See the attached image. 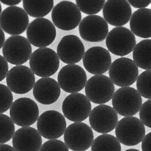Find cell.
<instances>
[{"label": "cell", "mask_w": 151, "mask_h": 151, "mask_svg": "<svg viewBox=\"0 0 151 151\" xmlns=\"http://www.w3.org/2000/svg\"><path fill=\"white\" fill-rule=\"evenodd\" d=\"M151 133H148L144 137L142 140V151H151L150 145H151Z\"/></svg>", "instance_id": "36"}, {"label": "cell", "mask_w": 151, "mask_h": 151, "mask_svg": "<svg viewBox=\"0 0 151 151\" xmlns=\"http://www.w3.org/2000/svg\"><path fill=\"white\" fill-rule=\"evenodd\" d=\"M84 68L95 76L102 75L109 70L111 64L109 52L101 47H93L88 49L83 56Z\"/></svg>", "instance_id": "19"}, {"label": "cell", "mask_w": 151, "mask_h": 151, "mask_svg": "<svg viewBox=\"0 0 151 151\" xmlns=\"http://www.w3.org/2000/svg\"><path fill=\"white\" fill-rule=\"evenodd\" d=\"M109 78L114 84L121 87H129L136 82L139 76L138 67L133 60L121 57L111 63Z\"/></svg>", "instance_id": "8"}, {"label": "cell", "mask_w": 151, "mask_h": 151, "mask_svg": "<svg viewBox=\"0 0 151 151\" xmlns=\"http://www.w3.org/2000/svg\"><path fill=\"white\" fill-rule=\"evenodd\" d=\"M29 66L34 74L42 78H48L55 74L60 66V59L50 48H38L29 58Z\"/></svg>", "instance_id": "1"}, {"label": "cell", "mask_w": 151, "mask_h": 151, "mask_svg": "<svg viewBox=\"0 0 151 151\" xmlns=\"http://www.w3.org/2000/svg\"><path fill=\"white\" fill-rule=\"evenodd\" d=\"M92 106L88 98L81 93H71L63 101L62 112L67 119L81 122L89 117Z\"/></svg>", "instance_id": "14"}, {"label": "cell", "mask_w": 151, "mask_h": 151, "mask_svg": "<svg viewBox=\"0 0 151 151\" xmlns=\"http://www.w3.org/2000/svg\"><path fill=\"white\" fill-rule=\"evenodd\" d=\"M130 5L137 9H144L148 6L151 3V1L146 0H140V1H128Z\"/></svg>", "instance_id": "35"}, {"label": "cell", "mask_w": 151, "mask_h": 151, "mask_svg": "<svg viewBox=\"0 0 151 151\" xmlns=\"http://www.w3.org/2000/svg\"><path fill=\"white\" fill-rule=\"evenodd\" d=\"M139 151V150H136V149H129V150H126V151Z\"/></svg>", "instance_id": "40"}, {"label": "cell", "mask_w": 151, "mask_h": 151, "mask_svg": "<svg viewBox=\"0 0 151 151\" xmlns=\"http://www.w3.org/2000/svg\"><path fill=\"white\" fill-rule=\"evenodd\" d=\"M115 132L120 143L126 146H134L142 142L145 136V129L139 118L125 117L118 122Z\"/></svg>", "instance_id": "3"}, {"label": "cell", "mask_w": 151, "mask_h": 151, "mask_svg": "<svg viewBox=\"0 0 151 151\" xmlns=\"http://www.w3.org/2000/svg\"><path fill=\"white\" fill-rule=\"evenodd\" d=\"M26 35L30 44L38 48H47L55 40L56 29L52 22L46 18H36L28 25Z\"/></svg>", "instance_id": "5"}, {"label": "cell", "mask_w": 151, "mask_h": 151, "mask_svg": "<svg viewBox=\"0 0 151 151\" xmlns=\"http://www.w3.org/2000/svg\"><path fill=\"white\" fill-rule=\"evenodd\" d=\"M57 80L60 88L70 93L82 91L87 81L84 70L77 65H67L63 67L58 73Z\"/></svg>", "instance_id": "15"}, {"label": "cell", "mask_w": 151, "mask_h": 151, "mask_svg": "<svg viewBox=\"0 0 151 151\" xmlns=\"http://www.w3.org/2000/svg\"><path fill=\"white\" fill-rule=\"evenodd\" d=\"M54 1H23L24 10L29 16L40 18L47 15L53 9Z\"/></svg>", "instance_id": "26"}, {"label": "cell", "mask_w": 151, "mask_h": 151, "mask_svg": "<svg viewBox=\"0 0 151 151\" xmlns=\"http://www.w3.org/2000/svg\"><path fill=\"white\" fill-rule=\"evenodd\" d=\"M113 108L124 117L135 115L142 105V98L137 90L131 87L117 89L112 97Z\"/></svg>", "instance_id": "2"}, {"label": "cell", "mask_w": 151, "mask_h": 151, "mask_svg": "<svg viewBox=\"0 0 151 151\" xmlns=\"http://www.w3.org/2000/svg\"><path fill=\"white\" fill-rule=\"evenodd\" d=\"M91 151H121V145L115 137L105 134L99 135L93 140Z\"/></svg>", "instance_id": "27"}, {"label": "cell", "mask_w": 151, "mask_h": 151, "mask_svg": "<svg viewBox=\"0 0 151 151\" xmlns=\"http://www.w3.org/2000/svg\"><path fill=\"white\" fill-rule=\"evenodd\" d=\"M37 129L42 137L57 140L62 137L66 129L65 118L56 110L46 111L38 118Z\"/></svg>", "instance_id": "10"}, {"label": "cell", "mask_w": 151, "mask_h": 151, "mask_svg": "<svg viewBox=\"0 0 151 151\" xmlns=\"http://www.w3.org/2000/svg\"><path fill=\"white\" fill-rule=\"evenodd\" d=\"M5 41V36L4 31L0 27V49L3 47Z\"/></svg>", "instance_id": "39"}, {"label": "cell", "mask_w": 151, "mask_h": 151, "mask_svg": "<svg viewBox=\"0 0 151 151\" xmlns=\"http://www.w3.org/2000/svg\"><path fill=\"white\" fill-rule=\"evenodd\" d=\"M140 120L144 125L151 128V100H148L142 104L139 110Z\"/></svg>", "instance_id": "33"}, {"label": "cell", "mask_w": 151, "mask_h": 151, "mask_svg": "<svg viewBox=\"0 0 151 151\" xmlns=\"http://www.w3.org/2000/svg\"><path fill=\"white\" fill-rule=\"evenodd\" d=\"M151 9H140L131 15L130 21L131 31L134 35L144 39L150 38Z\"/></svg>", "instance_id": "24"}, {"label": "cell", "mask_w": 151, "mask_h": 151, "mask_svg": "<svg viewBox=\"0 0 151 151\" xmlns=\"http://www.w3.org/2000/svg\"><path fill=\"white\" fill-rule=\"evenodd\" d=\"M0 151H15L14 148L7 144H0Z\"/></svg>", "instance_id": "38"}, {"label": "cell", "mask_w": 151, "mask_h": 151, "mask_svg": "<svg viewBox=\"0 0 151 151\" xmlns=\"http://www.w3.org/2000/svg\"><path fill=\"white\" fill-rule=\"evenodd\" d=\"M2 53L7 62L17 66L21 65L29 60L32 55V47L26 37L13 36L5 41Z\"/></svg>", "instance_id": "9"}, {"label": "cell", "mask_w": 151, "mask_h": 151, "mask_svg": "<svg viewBox=\"0 0 151 151\" xmlns=\"http://www.w3.org/2000/svg\"><path fill=\"white\" fill-rule=\"evenodd\" d=\"M1 12H2V6H1V2H0V15L1 14Z\"/></svg>", "instance_id": "41"}, {"label": "cell", "mask_w": 151, "mask_h": 151, "mask_svg": "<svg viewBox=\"0 0 151 151\" xmlns=\"http://www.w3.org/2000/svg\"><path fill=\"white\" fill-rule=\"evenodd\" d=\"M104 19L110 25L122 27L130 19L132 9L127 1H107L103 8Z\"/></svg>", "instance_id": "21"}, {"label": "cell", "mask_w": 151, "mask_h": 151, "mask_svg": "<svg viewBox=\"0 0 151 151\" xmlns=\"http://www.w3.org/2000/svg\"><path fill=\"white\" fill-rule=\"evenodd\" d=\"M94 135L92 129L83 122L70 124L64 133V140L68 148L73 151H84L93 143Z\"/></svg>", "instance_id": "6"}, {"label": "cell", "mask_w": 151, "mask_h": 151, "mask_svg": "<svg viewBox=\"0 0 151 151\" xmlns=\"http://www.w3.org/2000/svg\"><path fill=\"white\" fill-rule=\"evenodd\" d=\"M151 70H145L137 76V91L140 96L150 100L151 99Z\"/></svg>", "instance_id": "29"}, {"label": "cell", "mask_w": 151, "mask_h": 151, "mask_svg": "<svg viewBox=\"0 0 151 151\" xmlns=\"http://www.w3.org/2000/svg\"><path fill=\"white\" fill-rule=\"evenodd\" d=\"M151 39H145L136 44L133 50L134 62L137 67L151 70Z\"/></svg>", "instance_id": "25"}, {"label": "cell", "mask_w": 151, "mask_h": 151, "mask_svg": "<svg viewBox=\"0 0 151 151\" xmlns=\"http://www.w3.org/2000/svg\"><path fill=\"white\" fill-rule=\"evenodd\" d=\"M106 45L112 54L123 57L133 51L136 45V39L128 28L117 27L108 33Z\"/></svg>", "instance_id": "11"}, {"label": "cell", "mask_w": 151, "mask_h": 151, "mask_svg": "<svg viewBox=\"0 0 151 151\" xmlns=\"http://www.w3.org/2000/svg\"><path fill=\"white\" fill-rule=\"evenodd\" d=\"M84 53V44L78 36L74 35L63 37L57 49L59 59L68 65H75L80 62Z\"/></svg>", "instance_id": "20"}, {"label": "cell", "mask_w": 151, "mask_h": 151, "mask_svg": "<svg viewBox=\"0 0 151 151\" xmlns=\"http://www.w3.org/2000/svg\"><path fill=\"white\" fill-rule=\"evenodd\" d=\"M91 128L101 134H107L113 130L118 122V114L112 107L99 105L91 110L89 116Z\"/></svg>", "instance_id": "16"}, {"label": "cell", "mask_w": 151, "mask_h": 151, "mask_svg": "<svg viewBox=\"0 0 151 151\" xmlns=\"http://www.w3.org/2000/svg\"><path fill=\"white\" fill-rule=\"evenodd\" d=\"M79 31L85 41L100 42L106 39L109 27L103 17L97 15L85 17L79 23Z\"/></svg>", "instance_id": "18"}, {"label": "cell", "mask_w": 151, "mask_h": 151, "mask_svg": "<svg viewBox=\"0 0 151 151\" xmlns=\"http://www.w3.org/2000/svg\"><path fill=\"white\" fill-rule=\"evenodd\" d=\"M15 151H39L42 138L38 131L31 127H23L16 131L13 137Z\"/></svg>", "instance_id": "22"}, {"label": "cell", "mask_w": 151, "mask_h": 151, "mask_svg": "<svg viewBox=\"0 0 151 151\" xmlns=\"http://www.w3.org/2000/svg\"><path fill=\"white\" fill-rule=\"evenodd\" d=\"M52 18L57 27L64 31H70L78 26L81 22L82 14L73 2L63 1L53 9Z\"/></svg>", "instance_id": "4"}, {"label": "cell", "mask_w": 151, "mask_h": 151, "mask_svg": "<svg viewBox=\"0 0 151 151\" xmlns=\"http://www.w3.org/2000/svg\"><path fill=\"white\" fill-rule=\"evenodd\" d=\"M115 92L114 84L104 75H96L89 78L85 86L86 97L90 101L102 105L111 100Z\"/></svg>", "instance_id": "7"}, {"label": "cell", "mask_w": 151, "mask_h": 151, "mask_svg": "<svg viewBox=\"0 0 151 151\" xmlns=\"http://www.w3.org/2000/svg\"><path fill=\"white\" fill-rule=\"evenodd\" d=\"M39 151H69L65 143L59 140H49L41 145Z\"/></svg>", "instance_id": "32"}, {"label": "cell", "mask_w": 151, "mask_h": 151, "mask_svg": "<svg viewBox=\"0 0 151 151\" xmlns=\"http://www.w3.org/2000/svg\"><path fill=\"white\" fill-rule=\"evenodd\" d=\"M7 87L17 94H25L33 88L35 76L31 70L24 65L15 66L6 76Z\"/></svg>", "instance_id": "17"}, {"label": "cell", "mask_w": 151, "mask_h": 151, "mask_svg": "<svg viewBox=\"0 0 151 151\" xmlns=\"http://www.w3.org/2000/svg\"><path fill=\"white\" fill-rule=\"evenodd\" d=\"M15 125L10 117L0 114V144L9 142L14 135Z\"/></svg>", "instance_id": "28"}, {"label": "cell", "mask_w": 151, "mask_h": 151, "mask_svg": "<svg viewBox=\"0 0 151 151\" xmlns=\"http://www.w3.org/2000/svg\"><path fill=\"white\" fill-rule=\"evenodd\" d=\"M9 66L5 58L0 55V82L2 81L7 76Z\"/></svg>", "instance_id": "34"}, {"label": "cell", "mask_w": 151, "mask_h": 151, "mask_svg": "<svg viewBox=\"0 0 151 151\" xmlns=\"http://www.w3.org/2000/svg\"><path fill=\"white\" fill-rule=\"evenodd\" d=\"M0 2L10 6H15V5L19 4L21 2V0H9V1H1Z\"/></svg>", "instance_id": "37"}, {"label": "cell", "mask_w": 151, "mask_h": 151, "mask_svg": "<svg viewBox=\"0 0 151 151\" xmlns=\"http://www.w3.org/2000/svg\"><path fill=\"white\" fill-rule=\"evenodd\" d=\"M28 25V15L21 7L9 6L0 15V27L8 34L19 36L26 31Z\"/></svg>", "instance_id": "13"}, {"label": "cell", "mask_w": 151, "mask_h": 151, "mask_svg": "<svg viewBox=\"0 0 151 151\" xmlns=\"http://www.w3.org/2000/svg\"><path fill=\"white\" fill-rule=\"evenodd\" d=\"M13 103L12 92L5 85L0 84V114L9 110Z\"/></svg>", "instance_id": "31"}, {"label": "cell", "mask_w": 151, "mask_h": 151, "mask_svg": "<svg viewBox=\"0 0 151 151\" xmlns=\"http://www.w3.org/2000/svg\"><path fill=\"white\" fill-rule=\"evenodd\" d=\"M39 116L37 105L31 99L19 98L13 103L10 108V116L14 124L23 127L34 124Z\"/></svg>", "instance_id": "12"}, {"label": "cell", "mask_w": 151, "mask_h": 151, "mask_svg": "<svg viewBox=\"0 0 151 151\" xmlns=\"http://www.w3.org/2000/svg\"><path fill=\"white\" fill-rule=\"evenodd\" d=\"M33 95L35 99L44 105L55 103L61 95L58 82L51 78H42L35 83Z\"/></svg>", "instance_id": "23"}, {"label": "cell", "mask_w": 151, "mask_h": 151, "mask_svg": "<svg viewBox=\"0 0 151 151\" xmlns=\"http://www.w3.org/2000/svg\"><path fill=\"white\" fill-rule=\"evenodd\" d=\"M76 2L81 12L84 14L93 15L101 10L105 1H76Z\"/></svg>", "instance_id": "30"}]
</instances>
